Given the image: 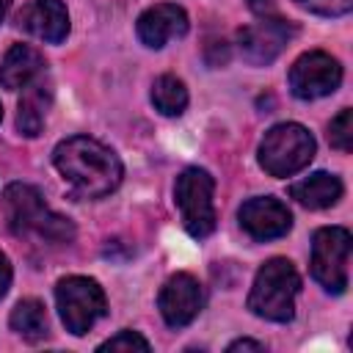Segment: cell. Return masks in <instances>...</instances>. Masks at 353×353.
<instances>
[{
    "label": "cell",
    "instance_id": "11",
    "mask_svg": "<svg viewBox=\"0 0 353 353\" xmlns=\"http://www.w3.org/2000/svg\"><path fill=\"white\" fill-rule=\"evenodd\" d=\"M292 36L290 22H284L279 14L259 17L254 25L240 30V52L251 63H270Z\"/></svg>",
    "mask_w": 353,
    "mask_h": 353
},
{
    "label": "cell",
    "instance_id": "13",
    "mask_svg": "<svg viewBox=\"0 0 353 353\" xmlns=\"http://www.w3.org/2000/svg\"><path fill=\"white\" fill-rule=\"evenodd\" d=\"M17 25L50 44H61L69 36V11L61 0H30L19 14Z\"/></svg>",
    "mask_w": 353,
    "mask_h": 353
},
{
    "label": "cell",
    "instance_id": "23",
    "mask_svg": "<svg viewBox=\"0 0 353 353\" xmlns=\"http://www.w3.org/2000/svg\"><path fill=\"white\" fill-rule=\"evenodd\" d=\"M248 6H251V11H254L256 17H273V14H276V8H273L270 0H248Z\"/></svg>",
    "mask_w": 353,
    "mask_h": 353
},
{
    "label": "cell",
    "instance_id": "7",
    "mask_svg": "<svg viewBox=\"0 0 353 353\" xmlns=\"http://www.w3.org/2000/svg\"><path fill=\"white\" fill-rule=\"evenodd\" d=\"M312 276L334 295L347 290L350 276V232L345 226H323L312 237Z\"/></svg>",
    "mask_w": 353,
    "mask_h": 353
},
{
    "label": "cell",
    "instance_id": "2",
    "mask_svg": "<svg viewBox=\"0 0 353 353\" xmlns=\"http://www.w3.org/2000/svg\"><path fill=\"white\" fill-rule=\"evenodd\" d=\"M3 215L14 234H36L50 243H69L74 237V226L69 218L52 212L44 196L25 182H14L3 190Z\"/></svg>",
    "mask_w": 353,
    "mask_h": 353
},
{
    "label": "cell",
    "instance_id": "19",
    "mask_svg": "<svg viewBox=\"0 0 353 353\" xmlns=\"http://www.w3.org/2000/svg\"><path fill=\"white\" fill-rule=\"evenodd\" d=\"M328 141L339 152H350L353 149V110L350 108H342L336 113V119H331V124H328Z\"/></svg>",
    "mask_w": 353,
    "mask_h": 353
},
{
    "label": "cell",
    "instance_id": "10",
    "mask_svg": "<svg viewBox=\"0 0 353 353\" xmlns=\"http://www.w3.org/2000/svg\"><path fill=\"white\" fill-rule=\"evenodd\" d=\"M240 226L248 237L254 240H276V237H284L290 229H292V212L287 210L284 201L273 199V196H254L248 199L240 212Z\"/></svg>",
    "mask_w": 353,
    "mask_h": 353
},
{
    "label": "cell",
    "instance_id": "20",
    "mask_svg": "<svg viewBox=\"0 0 353 353\" xmlns=\"http://www.w3.org/2000/svg\"><path fill=\"white\" fill-rule=\"evenodd\" d=\"M99 350H149V342L138 334V331H119L116 336H110V339H105L102 345H99Z\"/></svg>",
    "mask_w": 353,
    "mask_h": 353
},
{
    "label": "cell",
    "instance_id": "24",
    "mask_svg": "<svg viewBox=\"0 0 353 353\" xmlns=\"http://www.w3.org/2000/svg\"><path fill=\"white\" fill-rule=\"evenodd\" d=\"M226 350H229V353H237V350H265V345H262V342H254V339H237V342H232Z\"/></svg>",
    "mask_w": 353,
    "mask_h": 353
},
{
    "label": "cell",
    "instance_id": "6",
    "mask_svg": "<svg viewBox=\"0 0 353 353\" xmlns=\"http://www.w3.org/2000/svg\"><path fill=\"white\" fill-rule=\"evenodd\" d=\"M55 303H58L66 331H72L74 336L88 334L97 325V320L105 317V312H108L105 290L88 276L61 279L55 284Z\"/></svg>",
    "mask_w": 353,
    "mask_h": 353
},
{
    "label": "cell",
    "instance_id": "5",
    "mask_svg": "<svg viewBox=\"0 0 353 353\" xmlns=\"http://www.w3.org/2000/svg\"><path fill=\"white\" fill-rule=\"evenodd\" d=\"M215 179L204 168H185L174 182V204L182 215V226L190 237H210L215 232V204H212Z\"/></svg>",
    "mask_w": 353,
    "mask_h": 353
},
{
    "label": "cell",
    "instance_id": "3",
    "mask_svg": "<svg viewBox=\"0 0 353 353\" xmlns=\"http://www.w3.org/2000/svg\"><path fill=\"white\" fill-rule=\"evenodd\" d=\"M301 290V276L295 265L284 256L268 259L251 284L248 309L270 323H287L295 317V295Z\"/></svg>",
    "mask_w": 353,
    "mask_h": 353
},
{
    "label": "cell",
    "instance_id": "16",
    "mask_svg": "<svg viewBox=\"0 0 353 353\" xmlns=\"http://www.w3.org/2000/svg\"><path fill=\"white\" fill-rule=\"evenodd\" d=\"M50 85L41 80H33L30 85H25V94L19 99V110H17V130L28 138H36L44 127L47 119V108H50Z\"/></svg>",
    "mask_w": 353,
    "mask_h": 353
},
{
    "label": "cell",
    "instance_id": "17",
    "mask_svg": "<svg viewBox=\"0 0 353 353\" xmlns=\"http://www.w3.org/2000/svg\"><path fill=\"white\" fill-rule=\"evenodd\" d=\"M8 323L28 342H39V339L47 336V312H44V303L36 301V298H22L11 309Z\"/></svg>",
    "mask_w": 353,
    "mask_h": 353
},
{
    "label": "cell",
    "instance_id": "21",
    "mask_svg": "<svg viewBox=\"0 0 353 353\" xmlns=\"http://www.w3.org/2000/svg\"><path fill=\"white\" fill-rule=\"evenodd\" d=\"M295 3L309 8L312 14H320V17H342L353 6V0H295Z\"/></svg>",
    "mask_w": 353,
    "mask_h": 353
},
{
    "label": "cell",
    "instance_id": "14",
    "mask_svg": "<svg viewBox=\"0 0 353 353\" xmlns=\"http://www.w3.org/2000/svg\"><path fill=\"white\" fill-rule=\"evenodd\" d=\"M44 66H47L44 55L36 47L14 44L0 61V85L8 91H19L33 80H39L44 74Z\"/></svg>",
    "mask_w": 353,
    "mask_h": 353
},
{
    "label": "cell",
    "instance_id": "4",
    "mask_svg": "<svg viewBox=\"0 0 353 353\" xmlns=\"http://www.w3.org/2000/svg\"><path fill=\"white\" fill-rule=\"evenodd\" d=\"M314 149H317V143L303 124L281 121V124H273L265 132V138L259 141L256 160L270 176L287 179L312 163Z\"/></svg>",
    "mask_w": 353,
    "mask_h": 353
},
{
    "label": "cell",
    "instance_id": "15",
    "mask_svg": "<svg viewBox=\"0 0 353 353\" xmlns=\"http://www.w3.org/2000/svg\"><path fill=\"white\" fill-rule=\"evenodd\" d=\"M342 179L336 174H328V171H317V174H309L306 179L295 182L290 188V196L309 207V210H325V207H334L339 199H342Z\"/></svg>",
    "mask_w": 353,
    "mask_h": 353
},
{
    "label": "cell",
    "instance_id": "26",
    "mask_svg": "<svg viewBox=\"0 0 353 353\" xmlns=\"http://www.w3.org/2000/svg\"><path fill=\"white\" fill-rule=\"evenodd\" d=\"M0 119H3V108H0Z\"/></svg>",
    "mask_w": 353,
    "mask_h": 353
},
{
    "label": "cell",
    "instance_id": "18",
    "mask_svg": "<svg viewBox=\"0 0 353 353\" xmlns=\"http://www.w3.org/2000/svg\"><path fill=\"white\" fill-rule=\"evenodd\" d=\"M152 105L163 116H182L188 108V88L174 74H160L152 83Z\"/></svg>",
    "mask_w": 353,
    "mask_h": 353
},
{
    "label": "cell",
    "instance_id": "9",
    "mask_svg": "<svg viewBox=\"0 0 353 353\" xmlns=\"http://www.w3.org/2000/svg\"><path fill=\"white\" fill-rule=\"evenodd\" d=\"M157 309L171 328L190 325L204 309V287L190 273H174L157 295Z\"/></svg>",
    "mask_w": 353,
    "mask_h": 353
},
{
    "label": "cell",
    "instance_id": "1",
    "mask_svg": "<svg viewBox=\"0 0 353 353\" xmlns=\"http://www.w3.org/2000/svg\"><path fill=\"white\" fill-rule=\"evenodd\" d=\"M52 163L77 199L110 196L124 176L119 154L88 135H72L52 152Z\"/></svg>",
    "mask_w": 353,
    "mask_h": 353
},
{
    "label": "cell",
    "instance_id": "12",
    "mask_svg": "<svg viewBox=\"0 0 353 353\" xmlns=\"http://www.w3.org/2000/svg\"><path fill=\"white\" fill-rule=\"evenodd\" d=\"M190 28L188 22V14L185 8L174 6V3H157L152 8H146L138 22H135V30H138V39L152 47V50H160L165 47L171 39H179L185 36Z\"/></svg>",
    "mask_w": 353,
    "mask_h": 353
},
{
    "label": "cell",
    "instance_id": "25",
    "mask_svg": "<svg viewBox=\"0 0 353 353\" xmlns=\"http://www.w3.org/2000/svg\"><path fill=\"white\" fill-rule=\"evenodd\" d=\"M8 6H11V0H0V22H3L6 14H8Z\"/></svg>",
    "mask_w": 353,
    "mask_h": 353
},
{
    "label": "cell",
    "instance_id": "8",
    "mask_svg": "<svg viewBox=\"0 0 353 353\" xmlns=\"http://www.w3.org/2000/svg\"><path fill=\"white\" fill-rule=\"evenodd\" d=\"M342 66L323 50H309L290 66V91L298 99H320L339 88Z\"/></svg>",
    "mask_w": 353,
    "mask_h": 353
},
{
    "label": "cell",
    "instance_id": "22",
    "mask_svg": "<svg viewBox=\"0 0 353 353\" xmlns=\"http://www.w3.org/2000/svg\"><path fill=\"white\" fill-rule=\"evenodd\" d=\"M8 287H11V262H8V256L0 251V298L8 292Z\"/></svg>",
    "mask_w": 353,
    "mask_h": 353
}]
</instances>
